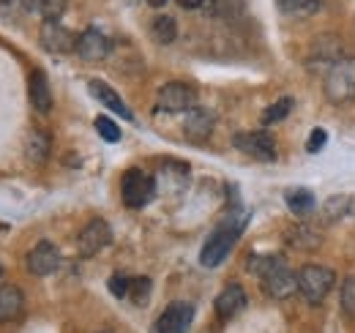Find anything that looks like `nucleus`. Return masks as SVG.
<instances>
[{
    "mask_svg": "<svg viewBox=\"0 0 355 333\" xmlns=\"http://www.w3.org/2000/svg\"><path fill=\"white\" fill-rule=\"evenodd\" d=\"M216 314L224 317V320H230V317H235V314H241L243 309H246V292L241 284H227L222 292H219V298H216Z\"/></svg>",
    "mask_w": 355,
    "mask_h": 333,
    "instance_id": "dca6fc26",
    "label": "nucleus"
},
{
    "mask_svg": "<svg viewBox=\"0 0 355 333\" xmlns=\"http://www.w3.org/2000/svg\"><path fill=\"white\" fill-rule=\"evenodd\" d=\"M208 0H178V6L180 8H200V6H205Z\"/></svg>",
    "mask_w": 355,
    "mask_h": 333,
    "instance_id": "72a5a7b5",
    "label": "nucleus"
},
{
    "mask_svg": "<svg viewBox=\"0 0 355 333\" xmlns=\"http://www.w3.org/2000/svg\"><path fill=\"white\" fill-rule=\"evenodd\" d=\"M88 90H90V96H93L96 101H101L107 110L118 112L123 121H134V112L123 104V99H121V96H118V93H115L107 83H101V80H90Z\"/></svg>",
    "mask_w": 355,
    "mask_h": 333,
    "instance_id": "ddd939ff",
    "label": "nucleus"
},
{
    "mask_svg": "<svg viewBox=\"0 0 355 333\" xmlns=\"http://www.w3.org/2000/svg\"><path fill=\"white\" fill-rule=\"evenodd\" d=\"M101 333H118V331H101Z\"/></svg>",
    "mask_w": 355,
    "mask_h": 333,
    "instance_id": "c9c22d12",
    "label": "nucleus"
},
{
    "mask_svg": "<svg viewBox=\"0 0 355 333\" xmlns=\"http://www.w3.org/2000/svg\"><path fill=\"white\" fill-rule=\"evenodd\" d=\"M347 216H355V197L353 194H336V197H328L322 203V221L325 224H334V221H342Z\"/></svg>",
    "mask_w": 355,
    "mask_h": 333,
    "instance_id": "a211bd4d",
    "label": "nucleus"
},
{
    "mask_svg": "<svg viewBox=\"0 0 355 333\" xmlns=\"http://www.w3.org/2000/svg\"><path fill=\"white\" fill-rule=\"evenodd\" d=\"M232 145H235L241 153H246V156H252V159H257V162H263V164L276 162V156H279L273 137L266 134V131H241V134L232 137Z\"/></svg>",
    "mask_w": 355,
    "mask_h": 333,
    "instance_id": "423d86ee",
    "label": "nucleus"
},
{
    "mask_svg": "<svg viewBox=\"0 0 355 333\" xmlns=\"http://www.w3.org/2000/svg\"><path fill=\"white\" fill-rule=\"evenodd\" d=\"M249 221V213H230L222 224L214 227V232L205 238L202 251H200V262L205 268H219L232 246L238 244V238L243 235V227Z\"/></svg>",
    "mask_w": 355,
    "mask_h": 333,
    "instance_id": "f03ea898",
    "label": "nucleus"
},
{
    "mask_svg": "<svg viewBox=\"0 0 355 333\" xmlns=\"http://www.w3.org/2000/svg\"><path fill=\"white\" fill-rule=\"evenodd\" d=\"M320 232L317 230H311L309 224H301V227H295V232L290 235V241L295 244V246H301V249H314L317 244H320Z\"/></svg>",
    "mask_w": 355,
    "mask_h": 333,
    "instance_id": "a878e982",
    "label": "nucleus"
},
{
    "mask_svg": "<svg viewBox=\"0 0 355 333\" xmlns=\"http://www.w3.org/2000/svg\"><path fill=\"white\" fill-rule=\"evenodd\" d=\"M345 55H342V42L334 39V36H322L320 42H314V49L309 55V63L317 69V66H325L331 69L334 63H339Z\"/></svg>",
    "mask_w": 355,
    "mask_h": 333,
    "instance_id": "f3484780",
    "label": "nucleus"
},
{
    "mask_svg": "<svg viewBox=\"0 0 355 333\" xmlns=\"http://www.w3.org/2000/svg\"><path fill=\"white\" fill-rule=\"evenodd\" d=\"M148 3H150V6H153V8H162V6H164V3H167V0H148Z\"/></svg>",
    "mask_w": 355,
    "mask_h": 333,
    "instance_id": "f704fd0d",
    "label": "nucleus"
},
{
    "mask_svg": "<svg viewBox=\"0 0 355 333\" xmlns=\"http://www.w3.org/2000/svg\"><path fill=\"white\" fill-rule=\"evenodd\" d=\"M121 197H123V205L132 210L145 208L153 197H156V183L148 172H142L139 166H132L123 172L121 178Z\"/></svg>",
    "mask_w": 355,
    "mask_h": 333,
    "instance_id": "39448f33",
    "label": "nucleus"
},
{
    "mask_svg": "<svg viewBox=\"0 0 355 333\" xmlns=\"http://www.w3.org/2000/svg\"><path fill=\"white\" fill-rule=\"evenodd\" d=\"M150 279L148 276H139V279H132V290H129V298H132L137 306H145L148 298H150Z\"/></svg>",
    "mask_w": 355,
    "mask_h": 333,
    "instance_id": "cd10ccee",
    "label": "nucleus"
},
{
    "mask_svg": "<svg viewBox=\"0 0 355 333\" xmlns=\"http://www.w3.org/2000/svg\"><path fill=\"white\" fill-rule=\"evenodd\" d=\"M110 244H112L110 224L104 219H93V221H88L83 227V232L77 238V251H80V257H93V254H98L101 249H107Z\"/></svg>",
    "mask_w": 355,
    "mask_h": 333,
    "instance_id": "1a4fd4ad",
    "label": "nucleus"
},
{
    "mask_svg": "<svg viewBox=\"0 0 355 333\" xmlns=\"http://www.w3.org/2000/svg\"><path fill=\"white\" fill-rule=\"evenodd\" d=\"M293 112V99L290 96H282L279 101H273L270 107L263 110V123L266 126H273V123H282L287 115Z\"/></svg>",
    "mask_w": 355,
    "mask_h": 333,
    "instance_id": "393cba45",
    "label": "nucleus"
},
{
    "mask_svg": "<svg viewBox=\"0 0 355 333\" xmlns=\"http://www.w3.org/2000/svg\"><path fill=\"white\" fill-rule=\"evenodd\" d=\"M325 6V0H276V8L284 14V17H293V19H306L320 14Z\"/></svg>",
    "mask_w": 355,
    "mask_h": 333,
    "instance_id": "aec40b11",
    "label": "nucleus"
},
{
    "mask_svg": "<svg viewBox=\"0 0 355 333\" xmlns=\"http://www.w3.org/2000/svg\"><path fill=\"white\" fill-rule=\"evenodd\" d=\"M22 306H25V298H22L19 287H14V284L0 287V323L17 320L22 314Z\"/></svg>",
    "mask_w": 355,
    "mask_h": 333,
    "instance_id": "6ab92c4d",
    "label": "nucleus"
},
{
    "mask_svg": "<svg viewBox=\"0 0 355 333\" xmlns=\"http://www.w3.org/2000/svg\"><path fill=\"white\" fill-rule=\"evenodd\" d=\"M150 36L156 44H173L178 39V22L167 14H159L153 22H150Z\"/></svg>",
    "mask_w": 355,
    "mask_h": 333,
    "instance_id": "5701e85b",
    "label": "nucleus"
},
{
    "mask_svg": "<svg viewBox=\"0 0 355 333\" xmlns=\"http://www.w3.org/2000/svg\"><path fill=\"white\" fill-rule=\"evenodd\" d=\"M28 96H31V104L36 112L46 115L52 110V87L46 83V74L42 69H33L31 71V80H28Z\"/></svg>",
    "mask_w": 355,
    "mask_h": 333,
    "instance_id": "4468645a",
    "label": "nucleus"
},
{
    "mask_svg": "<svg viewBox=\"0 0 355 333\" xmlns=\"http://www.w3.org/2000/svg\"><path fill=\"white\" fill-rule=\"evenodd\" d=\"M107 287H110V292H112L115 298H129V290H132V279H129V276H123V273H115V276H110Z\"/></svg>",
    "mask_w": 355,
    "mask_h": 333,
    "instance_id": "7c9ffc66",
    "label": "nucleus"
},
{
    "mask_svg": "<svg viewBox=\"0 0 355 333\" xmlns=\"http://www.w3.org/2000/svg\"><path fill=\"white\" fill-rule=\"evenodd\" d=\"M194 104H197L194 87L183 83L162 85V90L156 96V107L164 110V112H189V110H194Z\"/></svg>",
    "mask_w": 355,
    "mask_h": 333,
    "instance_id": "6e6552de",
    "label": "nucleus"
},
{
    "mask_svg": "<svg viewBox=\"0 0 355 333\" xmlns=\"http://www.w3.org/2000/svg\"><path fill=\"white\" fill-rule=\"evenodd\" d=\"M110 49H112V44L110 39L98 31V28H88V31H83L80 36H77V55L85 60V63H98V60H104L107 55H110Z\"/></svg>",
    "mask_w": 355,
    "mask_h": 333,
    "instance_id": "9b49d317",
    "label": "nucleus"
},
{
    "mask_svg": "<svg viewBox=\"0 0 355 333\" xmlns=\"http://www.w3.org/2000/svg\"><path fill=\"white\" fill-rule=\"evenodd\" d=\"M214 126H216V115H214L211 110H205V107H194V110L186 112L183 131H186L191 139H205V137H211Z\"/></svg>",
    "mask_w": 355,
    "mask_h": 333,
    "instance_id": "2eb2a0df",
    "label": "nucleus"
},
{
    "mask_svg": "<svg viewBox=\"0 0 355 333\" xmlns=\"http://www.w3.org/2000/svg\"><path fill=\"white\" fill-rule=\"evenodd\" d=\"M325 96L336 107L355 101V58H342L325 71Z\"/></svg>",
    "mask_w": 355,
    "mask_h": 333,
    "instance_id": "7ed1b4c3",
    "label": "nucleus"
},
{
    "mask_svg": "<svg viewBox=\"0 0 355 333\" xmlns=\"http://www.w3.org/2000/svg\"><path fill=\"white\" fill-rule=\"evenodd\" d=\"M0 276H3V268H0Z\"/></svg>",
    "mask_w": 355,
    "mask_h": 333,
    "instance_id": "e433bc0d",
    "label": "nucleus"
},
{
    "mask_svg": "<svg viewBox=\"0 0 355 333\" xmlns=\"http://www.w3.org/2000/svg\"><path fill=\"white\" fill-rule=\"evenodd\" d=\"M31 11L39 14L44 22H58L66 11V0H31Z\"/></svg>",
    "mask_w": 355,
    "mask_h": 333,
    "instance_id": "b1692460",
    "label": "nucleus"
},
{
    "mask_svg": "<svg viewBox=\"0 0 355 333\" xmlns=\"http://www.w3.org/2000/svg\"><path fill=\"white\" fill-rule=\"evenodd\" d=\"M336 273L325 265H304L298 271V292L309 306H320L325 295L334 290Z\"/></svg>",
    "mask_w": 355,
    "mask_h": 333,
    "instance_id": "20e7f679",
    "label": "nucleus"
},
{
    "mask_svg": "<svg viewBox=\"0 0 355 333\" xmlns=\"http://www.w3.org/2000/svg\"><path fill=\"white\" fill-rule=\"evenodd\" d=\"M58 265H60V251L49 241H39L28 254V271L33 276H49L58 271Z\"/></svg>",
    "mask_w": 355,
    "mask_h": 333,
    "instance_id": "f8f14e48",
    "label": "nucleus"
},
{
    "mask_svg": "<svg viewBox=\"0 0 355 333\" xmlns=\"http://www.w3.org/2000/svg\"><path fill=\"white\" fill-rule=\"evenodd\" d=\"M205 6H208L211 14H216V17H232V14H238L241 0H208Z\"/></svg>",
    "mask_w": 355,
    "mask_h": 333,
    "instance_id": "c756f323",
    "label": "nucleus"
},
{
    "mask_svg": "<svg viewBox=\"0 0 355 333\" xmlns=\"http://www.w3.org/2000/svg\"><path fill=\"white\" fill-rule=\"evenodd\" d=\"M39 44L52 55H69L77 49V36L60 22H44L39 31Z\"/></svg>",
    "mask_w": 355,
    "mask_h": 333,
    "instance_id": "9d476101",
    "label": "nucleus"
},
{
    "mask_svg": "<svg viewBox=\"0 0 355 333\" xmlns=\"http://www.w3.org/2000/svg\"><path fill=\"white\" fill-rule=\"evenodd\" d=\"M49 134L42 131V128H31V134H28V139H25V156L33 162V164H42L46 162V156H49Z\"/></svg>",
    "mask_w": 355,
    "mask_h": 333,
    "instance_id": "412c9836",
    "label": "nucleus"
},
{
    "mask_svg": "<svg viewBox=\"0 0 355 333\" xmlns=\"http://www.w3.org/2000/svg\"><path fill=\"white\" fill-rule=\"evenodd\" d=\"M249 273H254L263 284V290L276 298V300H284L290 298L293 292L298 290V273L290 271V265L284 262V257H276V254H254L249 257Z\"/></svg>",
    "mask_w": 355,
    "mask_h": 333,
    "instance_id": "f257e3e1",
    "label": "nucleus"
},
{
    "mask_svg": "<svg viewBox=\"0 0 355 333\" xmlns=\"http://www.w3.org/2000/svg\"><path fill=\"white\" fill-rule=\"evenodd\" d=\"M342 311H345L347 317H355V287H353V282H350V284H345V292H342Z\"/></svg>",
    "mask_w": 355,
    "mask_h": 333,
    "instance_id": "473e14b6",
    "label": "nucleus"
},
{
    "mask_svg": "<svg viewBox=\"0 0 355 333\" xmlns=\"http://www.w3.org/2000/svg\"><path fill=\"white\" fill-rule=\"evenodd\" d=\"M284 203L295 216H309L314 205H317V200H314V194L309 189H287L284 191Z\"/></svg>",
    "mask_w": 355,
    "mask_h": 333,
    "instance_id": "4be33fe9",
    "label": "nucleus"
},
{
    "mask_svg": "<svg viewBox=\"0 0 355 333\" xmlns=\"http://www.w3.org/2000/svg\"><path fill=\"white\" fill-rule=\"evenodd\" d=\"M0 14L8 19H17V14H33L31 0H0Z\"/></svg>",
    "mask_w": 355,
    "mask_h": 333,
    "instance_id": "c85d7f7f",
    "label": "nucleus"
},
{
    "mask_svg": "<svg viewBox=\"0 0 355 333\" xmlns=\"http://www.w3.org/2000/svg\"><path fill=\"white\" fill-rule=\"evenodd\" d=\"M325 142H328V131H325V128H314L309 134L306 151H309V153H320V151L325 148Z\"/></svg>",
    "mask_w": 355,
    "mask_h": 333,
    "instance_id": "2f4dec72",
    "label": "nucleus"
},
{
    "mask_svg": "<svg viewBox=\"0 0 355 333\" xmlns=\"http://www.w3.org/2000/svg\"><path fill=\"white\" fill-rule=\"evenodd\" d=\"M194 320V306L186 303V300H173L162 314L159 320L153 323L150 333H186L189 325Z\"/></svg>",
    "mask_w": 355,
    "mask_h": 333,
    "instance_id": "0eeeda50",
    "label": "nucleus"
},
{
    "mask_svg": "<svg viewBox=\"0 0 355 333\" xmlns=\"http://www.w3.org/2000/svg\"><path fill=\"white\" fill-rule=\"evenodd\" d=\"M93 126H96V131L101 134V139H104V142H121V128H118L115 121H110V118L98 115V118L93 121Z\"/></svg>",
    "mask_w": 355,
    "mask_h": 333,
    "instance_id": "bb28decb",
    "label": "nucleus"
}]
</instances>
